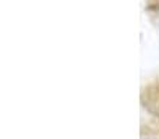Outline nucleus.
<instances>
[{"label":"nucleus","mask_w":159,"mask_h":139,"mask_svg":"<svg viewBox=\"0 0 159 139\" xmlns=\"http://www.w3.org/2000/svg\"><path fill=\"white\" fill-rule=\"evenodd\" d=\"M141 104L151 115L159 118V75L143 88Z\"/></svg>","instance_id":"f257e3e1"},{"label":"nucleus","mask_w":159,"mask_h":139,"mask_svg":"<svg viewBox=\"0 0 159 139\" xmlns=\"http://www.w3.org/2000/svg\"><path fill=\"white\" fill-rule=\"evenodd\" d=\"M141 131L145 132V137L141 134V139H159V124L158 125H145Z\"/></svg>","instance_id":"f03ea898"}]
</instances>
